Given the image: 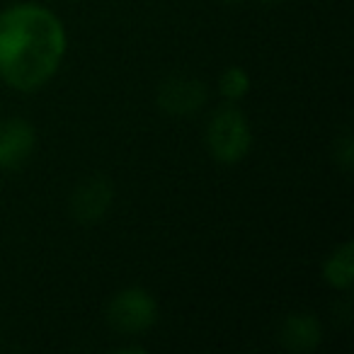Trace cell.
Returning <instances> with one entry per match:
<instances>
[{"instance_id": "obj_11", "label": "cell", "mask_w": 354, "mask_h": 354, "mask_svg": "<svg viewBox=\"0 0 354 354\" xmlns=\"http://www.w3.org/2000/svg\"><path fill=\"white\" fill-rule=\"evenodd\" d=\"M223 3H228V6H241V3H245V0H223Z\"/></svg>"}, {"instance_id": "obj_4", "label": "cell", "mask_w": 354, "mask_h": 354, "mask_svg": "<svg viewBox=\"0 0 354 354\" xmlns=\"http://www.w3.org/2000/svg\"><path fill=\"white\" fill-rule=\"evenodd\" d=\"M114 204V185L107 175H90L75 185L68 199L71 216L80 226H95L104 221Z\"/></svg>"}, {"instance_id": "obj_7", "label": "cell", "mask_w": 354, "mask_h": 354, "mask_svg": "<svg viewBox=\"0 0 354 354\" xmlns=\"http://www.w3.org/2000/svg\"><path fill=\"white\" fill-rule=\"evenodd\" d=\"M279 342L284 349L296 354L313 352L323 342V325L313 313H289L279 325Z\"/></svg>"}, {"instance_id": "obj_2", "label": "cell", "mask_w": 354, "mask_h": 354, "mask_svg": "<svg viewBox=\"0 0 354 354\" xmlns=\"http://www.w3.org/2000/svg\"><path fill=\"white\" fill-rule=\"evenodd\" d=\"M204 141H207L209 156L218 165H238L252 151L255 136H252L248 114L236 107V102H228L209 117Z\"/></svg>"}, {"instance_id": "obj_5", "label": "cell", "mask_w": 354, "mask_h": 354, "mask_svg": "<svg viewBox=\"0 0 354 354\" xmlns=\"http://www.w3.org/2000/svg\"><path fill=\"white\" fill-rule=\"evenodd\" d=\"M207 85L202 78L187 73H175L158 85L156 102L170 117H192L207 104Z\"/></svg>"}, {"instance_id": "obj_6", "label": "cell", "mask_w": 354, "mask_h": 354, "mask_svg": "<svg viewBox=\"0 0 354 354\" xmlns=\"http://www.w3.org/2000/svg\"><path fill=\"white\" fill-rule=\"evenodd\" d=\"M37 131L27 119L12 117L0 124V170H20L30 162Z\"/></svg>"}, {"instance_id": "obj_8", "label": "cell", "mask_w": 354, "mask_h": 354, "mask_svg": "<svg viewBox=\"0 0 354 354\" xmlns=\"http://www.w3.org/2000/svg\"><path fill=\"white\" fill-rule=\"evenodd\" d=\"M323 279L330 289L335 291H349L354 281V245L342 243L335 248L323 262Z\"/></svg>"}, {"instance_id": "obj_9", "label": "cell", "mask_w": 354, "mask_h": 354, "mask_svg": "<svg viewBox=\"0 0 354 354\" xmlns=\"http://www.w3.org/2000/svg\"><path fill=\"white\" fill-rule=\"evenodd\" d=\"M250 75L243 66H228L218 78V93L226 102H241L248 93H250Z\"/></svg>"}, {"instance_id": "obj_10", "label": "cell", "mask_w": 354, "mask_h": 354, "mask_svg": "<svg viewBox=\"0 0 354 354\" xmlns=\"http://www.w3.org/2000/svg\"><path fill=\"white\" fill-rule=\"evenodd\" d=\"M335 162L342 167L344 172L352 170L354 165V148H352V136L349 131H344L342 136L335 141Z\"/></svg>"}, {"instance_id": "obj_1", "label": "cell", "mask_w": 354, "mask_h": 354, "mask_svg": "<svg viewBox=\"0 0 354 354\" xmlns=\"http://www.w3.org/2000/svg\"><path fill=\"white\" fill-rule=\"evenodd\" d=\"M68 35L56 12L15 3L0 12V80L20 93L44 88L64 64Z\"/></svg>"}, {"instance_id": "obj_3", "label": "cell", "mask_w": 354, "mask_h": 354, "mask_svg": "<svg viewBox=\"0 0 354 354\" xmlns=\"http://www.w3.org/2000/svg\"><path fill=\"white\" fill-rule=\"evenodd\" d=\"M109 328L119 335H141L148 333L160 318L156 296L143 286H127L109 299L104 310Z\"/></svg>"}]
</instances>
